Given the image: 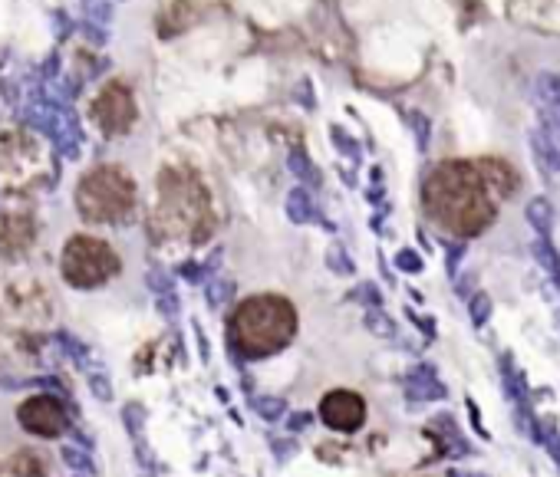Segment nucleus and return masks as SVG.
<instances>
[{
    "instance_id": "nucleus-1",
    "label": "nucleus",
    "mask_w": 560,
    "mask_h": 477,
    "mask_svg": "<svg viewBox=\"0 0 560 477\" xmlns=\"http://www.w3.org/2000/svg\"><path fill=\"white\" fill-rule=\"evenodd\" d=\"M297 332V313L284 297H250L231 316V342L244 356L258 359L284 349Z\"/></svg>"
},
{
    "instance_id": "nucleus-2",
    "label": "nucleus",
    "mask_w": 560,
    "mask_h": 477,
    "mask_svg": "<svg viewBox=\"0 0 560 477\" xmlns=\"http://www.w3.org/2000/svg\"><path fill=\"white\" fill-rule=\"evenodd\" d=\"M136 205V185L122 168H96L76 188L79 214L93 224L122 221Z\"/></svg>"
},
{
    "instance_id": "nucleus-3",
    "label": "nucleus",
    "mask_w": 560,
    "mask_h": 477,
    "mask_svg": "<svg viewBox=\"0 0 560 477\" xmlns=\"http://www.w3.org/2000/svg\"><path fill=\"white\" fill-rule=\"evenodd\" d=\"M112 273H119V257L106 240L73 237L63 250V277L73 287H99Z\"/></svg>"
},
{
    "instance_id": "nucleus-4",
    "label": "nucleus",
    "mask_w": 560,
    "mask_h": 477,
    "mask_svg": "<svg viewBox=\"0 0 560 477\" xmlns=\"http://www.w3.org/2000/svg\"><path fill=\"white\" fill-rule=\"evenodd\" d=\"M17 415H20V425L40 438H56L69 428L66 409H63L53 395H34V399H26Z\"/></svg>"
},
{
    "instance_id": "nucleus-5",
    "label": "nucleus",
    "mask_w": 560,
    "mask_h": 477,
    "mask_svg": "<svg viewBox=\"0 0 560 477\" xmlns=\"http://www.w3.org/2000/svg\"><path fill=\"white\" fill-rule=\"evenodd\" d=\"M93 116H96V122L103 125V132L119 135V132H126V128L136 122V99H132V93L122 83H112L109 89H103V96L96 99Z\"/></svg>"
},
{
    "instance_id": "nucleus-6",
    "label": "nucleus",
    "mask_w": 560,
    "mask_h": 477,
    "mask_svg": "<svg viewBox=\"0 0 560 477\" xmlns=\"http://www.w3.org/2000/svg\"><path fill=\"white\" fill-rule=\"evenodd\" d=\"M320 418H323L333 431H356V428L366 421V401L356 392L336 389V392H330L327 399L320 401Z\"/></svg>"
},
{
    "instance_id": "nucleus-7",
    "label": "nucleus",
    "mask_w": 560,
    "mask_h": 477,
    "mask_svg": "<svg viewBox=\"0 0 560 477\" xmlns=\"http://www.w3.org/2000/svg\"><path fill=\"white\" fill-rule=\"evenodd\" d=\"M405 395H409V401H435V399H445V385L435 379V369L422 366L419 372L409 375Z\"/></svg>"
},
{
    "instance_id": "nucleus-8",
    "label": "nucleus",
    "mask_w": 560,
    "mask_h": 477,
    "mask_svg": "<svg viewBox=\"0 0 560 477\" xmlns=\"http://www.w3.org/2000/svg\"><path fill=\"white\" fill-rule=\"evenodd\" d=\"M534 96H537V106L544 112H551L554 119L560 122V76L557 73H541L534 83Z\"/></svg>"
},
{
    "instance_id": "nucleus-9",
    "label": "nucleus",
    "mask_w": 560,
    "mask_h": 477,
    "mask_svg": "<svg viewBox=\"0 0 560 477\" xmlns=\"http://www.w3.org/2000/svg\"><path fill=\"white\" fill-rule=\"evenodd\" d=\"M524 217H527V224L541 234V237H547L551 227H554V205L547 201V198H531L527 207H524Z\"/></svg>"
},
{
    "instance_id": "nucleus-10",
    "label": "nucleus",
    "mask_w": 560,
    "mask_h": 477,
    "mask_svg": "<svg viewBox=\"0 0 560 477\" xmlns=\"http://www.w3.org/2000/svg\"><path fill=\"white\" fill-rule=\"evenodd\" d=\"M10 471L20 477H46V454L40 451H17L10 461Z\"/></svg>"
},
{
    "instance_id": "nucleus-11",
    "label": "nucleus",
    "mask_w": 560,
    "mask_h": 477,
    "mask_svg": "<svg viewBox=\"0 0 560 477\" xmlns=\"http://www.w3.org/2000/svg\"><path fill=\"white\" fill-rule=\"evenodd\" d=\"M287 214H290V221H297V224L313 221V201L303 188H293L290 191V198H287Z\"/></svg>"
},
{
    "instance_id": "nucleus-12",
    "label": "nucleus",
    "mask_w": 560,
    "mask_h": 477,
    "mask_svg": "<svg viewBox=\"0 0 560 477\" xmlns=\"http://www.w3.org/2000/svg\"><path fill=\"white\" fill-rule=\"evenodd\" d=\"M534 260L547 273H551V277H560V257H557V250H554V244L547 237H537L534 240Z\"/></svg>"
},
{
    "instance_id": "nucleus-13",
    "label": "nucleus",
    "mask_w": 560,
    "mask_h": 477,
    "mask_svg": "<svg viewBox=\"0 0 560 477\" xmlns=\"http://www.w3.org/2000/svg\"><path fill=\"white\" fill-rule=\"evenodd\" d=\"M287 165H290L293 178L307 181V185H313V181H320L317 168H313V165H310V158H307V155H303V152H290V158H287Z\"/></svg>"
},
{
    "instance_id": "nucleus-14",
    "label": "nucleus",
    "mask_w": 560,
    "mask_h": 477,
    "mask_svg": "<svg viewBox=\"0 0 560 477\" xmlns=\"http://www.w3.org/2000/svg\"><path fill=\"white\" fill-rule=\"evenodd\" d=\"M468 313H472L474 326H484L488 316H492V297H488V293H474V297L468 299Z\"/></svg>"
},
{
    "instance_id": "nucleus-15",
    "label": "nucleus",
    "mask_w": 560,
    "mask_h": 477,
    "mask_svg": "<svg viewBox=\"0 0 560 477\" xmlns=\"http://www.w3.org/2000/svg\"><path fill=\"white\" fill-rule=\"evenodd\" d=\"M63 461H66L73 471H83V474H93V461L86 451H79L76 444H63Z\"/></svg>"
},
{
    "instance_id": "nucleus-16",
    "label": "nucleus",
    "mask_w": 560,
    "mask_h": 477,
    "mask_svg": "<svg viewBox=\"0 0 560 477\" xmlns=\"http://www.w3.org/2000/svg\"><path fill=\"white\" fill-rule=\"evenodd\" d=\"M83 4H86V17L93 24L106 26L112 20V0H83Z\"/></svg>"
},
{
    "instance_id": "nucleus-17",
    "label": "nucleus",
    "mask_w": 560,
    "mask_h": 477,
    "mask_svg": "<svg viewBox=\"0 0 560 477\" xmlns=\"http://www.w3.org/2000/svg\"><path fill=\"white\" fill-rule=\"evenodd\" d=\"M409 125H412V132H415V142H419V148H429V135H432V125H429V119H425L422 112H409Z\"/></svg>"
},
{
    "instance_id": "nucleus-18",
    "label": "nucleus",
    "mask_w": 560,
    "mask_h": 477,
    "mask_svg": "<svg viewBox=\"0 0 560 477\" xmlns=\"http://www.w3.org/2000/svg\"><path fill=\"white\" fill-rule=\"evenodd\" d=\"M366 326H370L372 332H380V336H392V319H389V316H382L380 313V307H372L370 313H366Z\"/></svg>"
},
{
    "instance_id": "nucleus-19",
    "label": "nucleus",
    "mask_w": 560,
    "mask_h": 477,
    "mask_svg": "<svg viewBox=\"0 0 560 477\" xmlns=\"http://www.w3.org/2000/svg\"><path fill=\"white\" fill-rule=\"evenodd\" d=\"M234 293V283L231 280H215L211 287H208V299L215 303V307H221V303H228Z\"/></svg>"
},
{
    "instance_id": "nucleus-20",
    "label": "nucleus",
    "mask_w": 560,
    "mask_h": 477,
    "mask_svg": "<svg viewBox=\"0 0 560 477\" xmlns=\"http://www.w3.org/2000/svg\"><path fill=\"white\" fill-rule=\"evenodd\" d=\"M396 267L399 270H405V273H422V257L415 254V250H399L396 254Z\"/></svg>"
},
{
    "instance_id": "nucleus-21",
    "label": "nucleus",
    "mask_w": 560,
    "mask_h": 477,
    "mask_svg": "<svg viewBox=\"0 0 560 477\" xmlns=\"http://www.w3.org/2000/svg\"><path fill=\"white\" fill-rule=\"evenodd\" d=\"M327 264L333 267L336 273H353V260L343 254V247H330V254H327Z\"/></svg>"
},
{
    "instance_id": "nucleus-22",
    "label": "nucleus",
    "mask_w": 560,
    "mask_h": 477,
    "mask_svg": "<svg viewBox=\"0 0 560 477\" xmlns=\"http://www.w3.org/2000/svg\"><path fill=\"white\" fill-rule=\"evenodd\" d=\"M86 382H89V389H93V392H96V399H103V401H109V399H112V385L106 382V375L93 372V375H89V379H86Z\"/></svg>"
},
{
    "instance_id": "nucleus-23",
    "label": "nucleus",
    "mask_w": 560,
    "mask_h": 477,
    "mask_svg": "<svg viewBox=\"0 0 560 477\" xmlns=\"http://www.w3.org/2000/svg\"><path fill=\"white\" fill-rule=\"evenodd\" d=\"M333 142H336L340 148H343V152L350 155V158H360V145H356V142H353L350 135H343L340 128H333Z\"/></svg>"
},
{
    "instance_id": "nucleus-24",
    "label": "nucleus",
    "mask_w": 560,
    "mask_h": 477,
    "mask_svg": "<svg viewBox=\"0 0 560 477\" xmlns=\"http://www.w3.org/2000/svg\"><path fill=\"white\" fill-rule=\"evenodd\" d=\"M353 297H362V303H370V307H380V303H382L380 290H376L372 283H360V290H356Z\"/></svg>"
},
{
    "instance_id": "nucleus-25",
    "label": "nucleus",
    "mask_w": 560,
    "mask_h": 477,
    "mask_svg": "<svg viewBox=\"0 0 560 477\" xmlns=\"http://www.w3.org/2000/svg\"><path fill=\"white\" fill-rule=\"evenodd\" d=\"M462 257H465V244H452V247H448V273H452V277H455Z\"/></svg>"
},
{
    "instance_id": "nucleus-26",
    "label": "nucleus",
    "mask_w": 560,
    "mask_h": 477,
    "mask_svg": "<svg viewBox=\"0 0 560 477\" xmlns=\"http://www.w3.org/2000/svg\"><path fill=\"white\" fill-rule=\"evenodd\" d=\"M258 411L264 418H277V415H280V401H274V399H270V401H260Z\"/></svg>"
},
{
    "instance_id": "nucleus-27",
    "label": "nucleus",
    "mask_w": 560,
    "mask_h": 477,
    "mask_svg": "<svg viewBox=\"0 0 560 477\" xmlns=\"http://www.w3.org/2000/svg\"><path fill=\"white\" fill-rule=\"evenodd\" d=\"M83 34H86L89 40L96 43V46H103V43H106V34L99 30V26H93V24H83Z\"/></svg>"
},
{
    "instance_id": "nucleus-28",
    "label": "nucleus",
    "mask_w": 560,
    "mask_h": 477,
    "mask_svg": "<svg viewBox=\"0 0 560 477\" xmlns=\"http://www.w3.org/2000/svg\"><path fill=\"white\" fill-rule=\"evenodd\" d=\"M181 277H188V280H198V277H201V267H198V264H185V267H181Z\"/></svg>"
},
{
    "instance_id": "nucleus-29",
    "label": "nucleus",
    "mask_w": 560,
    "mask_h": 477,
    "mask_svg": "<svg viewBox=\"0 0 560 477\" xmlns=\"http://www.w3.org/2000/svg\"><path fill=\"white\" fill-rule=\"evenodd\" d=\"M307 421H310V418H307V415H293V418H290V428H303V425H307Z\"/></svg>"
},
{
    "instance_id": "nucleus-30",
    "label": "nucleus",
    "mask_w": 560,
    "mask_h": 477,
    "mask_svg": "<svg viewBox=\"0 0 560 477\" xmlns=\"http://www.w3.org/2000/svg\"><path fill=\"white\" fill-rule=\"evenodd\" d=\"M0 477H20V474H14V471H10V468H7V471L0 468Z\"/></svg>"
},
{
    "instance_id": "nucleus-31",
    "label": "nucleus",
    "mask_w": 560,
    "mask_h": 477,
    "mask_svg": "<svg viewBox=\"0 0 560 477\" xmlns=\"http://www.w3.org/2000/svg\"><path fill=\"white\" fill-rule=\"evenodd\" d=\"M458 477H462V474H458ZM465 477H478V474H465Z\"/></svg>"
}]
</instances>
